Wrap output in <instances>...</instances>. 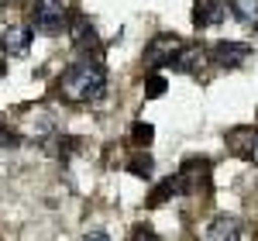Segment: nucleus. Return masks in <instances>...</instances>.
I'll list each match as a JSON object with an SVG mask.
<instances>
[{
    "instance_id": "1",
    "label": "nucleus",
    "mask_w": 258,
    "mask_h": 241,
    "mask_svg": "<svg viewBox=\"0 0 258 241\" xmlns=\"http://www.w3.org/2000/svg\"><path fill=\"white\" fill-rule=\"evenodd\" d=\"M59 93L69 103H97L107 93V66L97 55H83L62 73Z\"/></svg>"
},
{
    "instance_id": "2",
    "label": "nucleus",
    "mask_w": 258,
    "mask_h": 241,
    "mask_svg": "<svg viewBox=\"0 0 258 241\" xmlns=\"http://www.w3.org/2000/svg\"><path fill=\"white\" fill-rule=\"evenodd\" d=\"M66 24H69V7L62 0H38L31 7V28L41 35H62Z\"/></svg>"
},
{
    "instance_id": "3",
    "label": "nucleus",
    "mask_w": 258,
    "mask_h": 241,
    "mask_svg": "<svg viewBox=\"0 0 258 241\" xmlns=\"http://www.w3.org/2000/svg\"><path fill=\"white\" fill-rule=\"evenodd\" d=\"M227 145H231V152H234L238 159L258 165V128H255V124L234 128V131L227 135Z\"/></svg>"
},
{
    "instance_id": "4",
    "label": "nucleus",
    "mask_w": 258,
    "mask_h": 241,
    "mask_svg": "<svg viewBox=\"0 0 258 241\" xmlns=\"http://www.w3.org/2000/svg\"><path fill=\"white\" fill-rule=\"evenodd\" d=\"M210 59L217 62L220 69H238V66H244L251 59V45H244V41H217L210 48Z\"/></svg>"
},
{
    "instance_id": "5",
    "label": "nucleus",
    "mask_w": 258,
    "mask_h": 241,
    "mask_svg": "<svg viewBox=\"0 0 258 241\" xmlns=\"http://www.w3.org/2000/svg\"><path fill=\"white\" fill-rule=\"evenodd\" d=\"M179 45H182V41H179L176 35H165V31H162V35H155V38L145 45V62H148V66H165V62L176 55Z\"/></svg>"
},
{
    "instance_id": "6",
    "label": "nucleus",
    "mask_w": 258,
    "mask_h": 241,
    "mask_svg": "<svg viewBox=\"0 0 258 241\" xmlns=\"http://www.w3.org/2000/svg\"><path fill=\"white\" fill-rule=\"evenodd\" d=\"M203 241H241V224H238V217H231V214H217L214 221L207 224Z\"/></svg>"
},
{
    "instance_id": "7",
    "label": "nucleus",
    "mask_w": 258,
    "mask_h": 241,
    "mask_svg": "<svg viewBox=\"0 0 258 241\" xmlns=\"http://www.w3.org/2000/svg\"><path fill=\"white\" fill-rule=\"evenodd\" d=\"M28 45H31V28H24V24H11L0 31V52L4 55H24Z\"/></svg>"
},
{
    "instance_id": "8",
    "label": "nucleus",
    "mask_w": 258,
    "mask_h": 241,
    "mask_svg": "<svg viewBox=\"0 0 258 241\" xmlns=\"http://www.w3.org/2000/svg\"><path fill=\"white\" fill-rule=\"evenodd\" d=\"M203 59H207L203 48H197V45H179L176 55L165 62V69H172V73H197L200 66H203Z\"/></svg>"
},
{
    "instance_id": "9",
    "label": "nucleus",
    "mask_w": 258,
    "mask_h": 241,
    "mask_svg": "<svg viewBox=\"0 0 258 241\" xmlns=\"http://www.w3.org/2000/svg\"><path fill=\"white\" fill-rule=\"evenodd\" d=\"M189 190H186V179H182V172L176 176H169V179H162L155 190H152V197H148V207H162L165 200H172V197H186Z\"/></svg>"
},
{
    "instance_id": "10",
    "label": "nucleus",
    "mask_w": 258,
    "mask_h": 241,
    "mask_svg": "<svg viewBox=\"0 0 258 241\" xmlns=\"http://www.w3.org/2000/svg\"><path fill=\"white\" fill-rule=\"evenodd\" d=\"M224 18H227V4H220V0L197 4V11H193V24H197V28H214V24H220Z\"/></svg>"
},
{
    "instance_id": "11",
    "label": "nucleus",
    "mask_w": 258,
    "mask_h": 241,
    "mask_svg": "<svg viewBox=\"0 0 258 241\" xmlns=\"http://www.w3.org/2000/svg\"><path fill=\"white\" fill-rule=\"evenodd\" d=\"M73 45H76L80 52H97V48H100L97 31H93V24H86V18L73 21Z\"/></svg>"
},
{
    "instance_id": "12",
    "label": "nucleus",
    "mask_w": 258,
    "mask_h": 241,
    "mask_svg": "<svg viewBox=\"0 0 258 241\" xmlns=\"http://www.w3.org/2000/svg\"><path fill=\"white\" fill-rule=\"evenodd\" d=\"M227 7H231V14H234L241 24L258 28V0H231Z\"/></svg>"
},
{
    "instance_id": "13",
    "label": "nucleus",
    "mask_w": 258,
    "mask_h": 241,
    "mask_svg": "<svg viewBox=\"0 0 258 241\" xmlns=\"http://www.w3.org/2000/svg\"><path fill=\"white\" fill-rule=\"evenodd\" d=\"M152 169H155V159H152L145 148H138V152L127 159V172H131V176H138V179H148V176H152Z\"/></svg>"
},
{
    "instance_id": "14",
    "label": "nucleus",
    "mask_w": 258,
    "mask_h": 241,
    "mask_svg": "<svg viewBox=\"0 0 258 241\" xmlns=\"http://www.w3.org/2000/svg\"><path fill=\"white\" fill-rule=\"evenodd\" d=\"M131 138H135V145H138V148H148V145H152V138H155V128H152V124H145V120H138V124L131 128Z\"/></svg>"
},
{
    "instance_id": "15",
    "label": "nucleus",
    "mask_w": 258,
    "mask_h": 241,
    "mask_svg": "<svg viewBox=\"0 0 258 241\" xmlns=\"http://www.w3.org/2000/svg\"><path fill=\"white\" fill-rule=\"evenodd\" d=\"M162 93H165V76L155 73L152 80L145 83V97H148V100H155V97H162Z\"/></svg>"
},
{
    "instance_id": "16",
    "label": "nucleus",
    "mask_w": 258,
    "mask_h": 241,
    "mask_svg": "<svg viewBox=\"0 0 258 241\" xmlns=\"http://www.w3.org/2000/svg\"><path fill=\"white\" fill-rule=\"evenodd\" d=\"M18 145H21V135L0 124V148H18Z\"/></svg>"
},
{
    "instance_id": "17",
    "label": "nucleus",
    "mask_w": 258,
    "mask_h": 241,
    "mask_svg": "<svg viewBox=\"0 0 258 241\" xmlns=\"http://www.w3.org/2000/svg\"><path fill=\"white\" fill-rule=\"evenodd\" d=\"M131 241H159V234H155V231H152V227H148V224H141L138 231H135V234H131Z\"/></svg>"
},
{
    "instance_id": "18",
    "label": "nucleus",
    "mask_w": 258,
    "mask_h": 241,
    "mask_svg": "<svg viewBox=\"0 0 258 241\" xmlns=\"http://www.w3.org/2000/svg\"><path fill=\"white\" fill-rule=\"evenodd\" d=\"M83 241H110V238H107L103 231H90V234H86V238H83Z\"/></svg>"
},
{
    "instance_id": "19",
    "label": "nucleus",
    "mask_w": 258,
    "mask_h": 241,
    "mask_svg": "<svg viewBox=\"0 0 258 241\" xmlns=\"http://www.w3.org/2000/svg\"><path fill=\"white\" fill-rule=\"evenodd\" d=\"M4 73H7V66H4V62H0V80H4Z\"/></svg>"
}]
</instances>
